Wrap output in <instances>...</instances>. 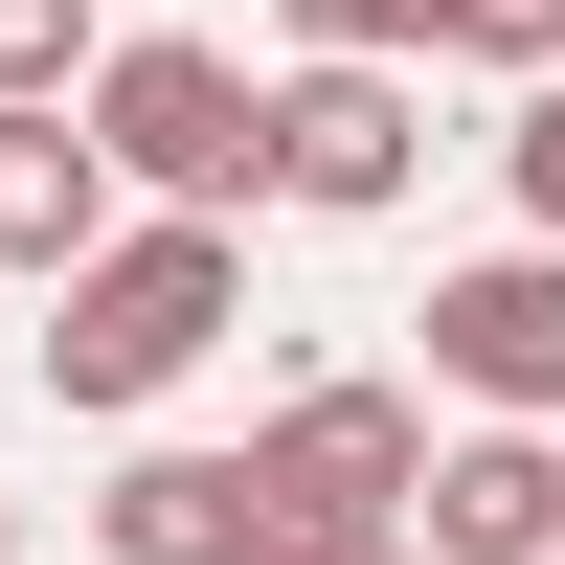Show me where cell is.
Listing matches in <instances>:
<instances>
[{
    "label": "cell",
    "mask_w": 565,
    "mask_h": 565,
    "mask_svg": "<svg viewBox=\"0 0 565 565\" xmlns=\"http://www.w3.org/2000/svg\"><path fill=\"white\" fill-rule=\"evenodd\" d=\"M271 23H295V68H407L430 0H271Z\"/></svg>",
    "instance_id": "10"
},
{
    "label": "cell",
    "mask_w": 565,
    "mask_h": 565,
    "mask_svg": "<svg viewBox=\"0 0 565 565\" xmlns=\"http://www.w3.org/2000/svg\"><path fill=\"white\" fill-rule=\"evenodd\" d=\"M90 543H114V565H271V543H249V476H226V452H114Z\"/></svg>",
    "instance_id": "7"
},
{
    "label": "cell",
    "mask_w": 565,
    "mask_h": 565,
    "mask_svg": "<svg viewBox=\"0 0 565 565\" xmlns=\"http://www.w3.org/2000/svg\"><path fill=\"white\" fill-rule=\"evenodd\" d=\"M407 181H430V90L407 68H249V204L385 226Z\"/></svg>",
    "instance_id": "3"
},
{
    "label": "cell",
    "mask_w": 565,
    "mask_h": 565,
    "mask_svg": "<svg viewBox=\"0 0 565 565\" xmlns=\"http://www.w3.org/2000/svg\"><path fill=\"white\" fill-rule=\"evenodd\" d=\"M90 90V0H0V114H68Z\"/></svg>",
    "instance_id": "8"
},
{
    "label": "cell",
    "mask_w": 565,
    "mask_h": 565,
    "mask_svg": "<svg viewBox=\"0 0 565 565\" xmlns=\"http://www.w3.org/2000/svg\"><path fill=\"white\" fill-rule=\"evenodd\" d=\"M0 565H23V498H0Z\"/></svg>",
    "instance_id": "12"
},
{
    "label": "cell",
    "mask_w": 565,
    "mask_h": 565,
    "mask_svg": "<svg viewBox=\"0 0 565 565\" xmlns=\"http://www.w3.org/2000/svg\"><path fill=\"white\" fill-rule=\"evenodd\" d=\"M114 226H136V204L90 181V136H68V114H0V271H23V295H68Z\"/></svg>",
    "instance_id": "6"
},
{
    "label": "cell",
    "mask_w": 565,
    "mask_h": 565,
    "mask_svg": "<svg viewBox=\"0 0 565 565\" xmlns=\"http://www.w3.org/2000/svg\"><path fill=\"white\" fill-rule=\"evenodd\" d=\"M249 317V226H114V249L45 295V407L136 430L159 385H204V340Z\"/></svg>",
    "instance_id": "1"
},
{
    "label": "cell",
    "mask_w": 565,
    "mask_h": 565,
    "mask_svg": "<svg viewBox=\"0 0 565 565\" xmlns=\"http://www.w3.org/2000/svg\"><path fill=\"white\" fill-rule=\"evenodd\" d=\"M430 45L498 68V90H543V68H565V0H430Z\"/></svg>",
    "instance_id": "9"
},
{
    "label": "cell",
    "mask_w": 565,
    "mask_h": 565,
    "mask_svg": "<svg viewBox=\"0 0 565 565\" xmlns=\"http://www.w3.org/2000/svg\"><path fill=\"white\" fill-rule=\"evenodd\" d=\"M407 565H565V430H430Z\"/></svg>",
    "instance_id": "5"
},
{
    "label": "cell",
    "mask_w": 565,
    "mask_h": 565,
    "mask_svg": "<svg viewBox=\"0 0 565 565\" xmlns=\"http://www.w3.org/2000/svg\"><path fill=\"white\" fill-rule=\"evenodd\" d=\"M498 181H521V249H565V68L498 114Z\"/></svg>",
    "instance_id": "11"
},
{
    "label": "cell",
    "mask_w": 565,
    "mask_h": 565,
    "mask_svg": "<svg viewBox=\"0 0 565 565\" xmlns=\"http://www.w3.org/2000/svg\"><path fill=\"white\" fill-rule=\"evenodd\" d=\"M430 385L476 407V430H565V249L430 271Z\"/></svg>",
    "instance_id": "4"
},
{
    "label": "cell",
    "mask_w": 565,
    "mask_h": 565,
    "mask_svg": "<svg viewBox=\"0 0 565 565\" xmlns=\"http://www.w3.org/2000/svg\"><path fill=\"white\" fill-rule=\"evenodd\" d=\"M68 136H90V181H114L136 226H226V204H249V68H226L204 23H136V45H90Z\"/></svg>",
    "instance_id": "2"
}]
</instances>
